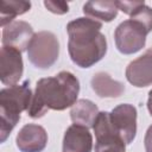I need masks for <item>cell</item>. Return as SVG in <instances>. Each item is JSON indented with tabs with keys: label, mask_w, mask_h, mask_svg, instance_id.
<instances>
[{
	"label": "cell",
	"mask_w": 152,
	"mask_h": 152,
	"mask_svg": "<svg viewBox=\"0 0 152 152\" xmlns=\"http://www.w3.org/2000/svg\"><path fill=\"white\" fill-rule=\"evenodd\" d=\"M102 23L88 17L77 18L66 25L68 51L74 64L90 68L107 52V39L101 32Z\"/></svg>",
	"instance_id": "2"
},
{
	"label": "cell",
	"mask_w": 152,
	"mask_h": 152,
	"mask_svg": "<svg viewBox=\"0 0 152 152\" xmlns=\"http://www.w3.org/2000/svg\"><path fill=\"white\" fill-rule=\"evenodd\" d=\"M127 81L137 88L152 84V48L132 61L126 68Z\"/></svg>",
	"instance_id": "10"
},
{
	"label": "cell",
	"mask_w": 152,
	"mask_h": 152,
	"mask_svg": "<svg viewBox=\"0 0 152 152\" xmlns=\"http://www.w3.org/2000/svg\"><path fill=\"white\" fill-rule=\"evenodd\" d=\"M116 1H88L83 5V13L94 20L112 21L118 15Z\"/></svg>",
	"instance_id": "15"
},
{
	"label": "cell",
	"mask_w": 152,
	"mask_h": 152,
	"mask_svg": "<svg viewBox=\"0 0 152 152\" xmlns=\"http://www.w3.org/2000/svg\"><path fill=\"white\" fill-rule=\"evenodd\" d=\"M17 147L21 152H42L48 144V133L37 124H26L15 138Z\"/></svg>",
	"instance_id": "11"
},
{
	"label": "cell",
	"mask_w": 152,
	"mask_h": 152,
	"mask_svg": "<svg viewBox=\"0 0 152 152\" xmlns=\"http://www.w3.org/2000/svg\"><path fill=\"white\" fill-rule=\"evenodd\" d=\"M93 135L89 128L72 124L64 133L62 152H91Z\"/></svg>",
	"instance_id": "12"
},
{
	"label": "cell",
	"mask_w": 152,
	"mask_h": 152,
	"mask_svg": "<svg viewBox=\"0 0 152 152\" xmlns=\"http://www.w3.org/2000/svg\"><path fill=\"white\" fill-rule=\"evenodd\" d=\"M44 6L55 14H64L69 11V5L65 1H44Z\"/></svg>",
	"instance_id": "17"
},
{
	"label": "cell",
	"mask_w": 152,
	"mask_h": 152,
	"mask_svg": "<svg viewBox=\"0 0 152 152\" xmlns=\"http://www.w3.org/2000/svg\"><path fill=\"white\" fill-rule=\"evenodd\" d=\"M31 2L28 1H14V0H2L1 1V10H0V25L1 27L8 25L10 23L14 21L13 19L18 15H21L30 11Z\"/></svg>",
	"instance_id": "16"
},
{
	"label": "cell",
	"mask_w": 152,
	"mask_h": 152,
	"mask_svg": "<svg viewBox=\"0 0 152 152\" xmlns=\"http://www.w3.org/2000/svg\"><path fill=\"white\" fill-rule=\"evenodd\" d=\"M78 93L80 81L69 71L40 78L37 82L27 115L32 119H39L48 110H64L72 107L77 101Z\"/></svg>",
	"instance_id": "1"
},
{
	"label": "cell",
	"mask_w": 152,
	"mask_h": 152,
	"mask_svg": "<svg viewBox=\"0 0 152 152\" xmlns=\"http://www.w3.org/2000/svg\"><path fill=\"white\" fill-rule=\"evenodd\" d=\"M150 33L147 27L135 19H128L118 25L114 32L116 49L124 55H133L140 51Z\"/></svg>",
	"instance_id": "5"
},
{
	"label": "cell",
	"mask_w": 152,
	"mask_h": 152,
	"mask_svg": "<svg viewBox=\"0 0 152 152\" xmlns=\"http://www.w3.org/2000/svg\"><path fill=\"white\" fill-rule=\"evenodd\" d=\"M147 109L150 112V115L152 116V89L148 93V99H147Z\"/></svg>",
	"instance_id": "19"
},
{
	"label": "cell",
	"mask_w": 152,
	"mask_h": 152,
	"mask_svg": "<svg viewBox=\"0 0 152 152\" xmlns=\"http://www.w3.org/2000/svg\"><path fill=\"white\" fill-rule=\"evenodd\" d=\"M144 146L146 152H152V125L147 128L144 138Z\"/></svg>",
	"instance_id": "18"
},
{
	"label": "cell",
	"mask_w": 152,
	"mask_h": 152,
	"mask_svg": "<svg viewBox=\"0 0 152 152\" xmlns=\"http://www.w3.org/2000/svg\"><path fill=\"white\" fill-rule=\"evenodd\" d=\"M30 81L0 90V141L5 142L20 120V114L30 108L32 101Z\"/></svg>",
	"instance_id": "3"
},
{
	"label": "cell",
	"mask_w": 152,
	"mask_h": 152,
	"mask_svg": "<svg viewBox=\"0 0 152 152\" xmlns=\"http://www.w3.org/2000/svg\"><path fill=\"white\" fill-rule=\"evenodd\" d=\"M91 88L95 94L100 97H119L125 91V84L120 81L113 80L109 74L104 71H99L93 75L90 81Z\"/></svg>",
	"instance_id": "13"
},
{
	"label": "cell",
	"mask_w": 152,
	"mask_h": 152,
	"mask_svg": "<svg viewBox=\"0 0 152 152\" xmlns=\"http://www.w3.org/2000/svg\"><path fill=\"white\" fill-rule=\"evenodd\" d=\"M109 116L116 133L129 145L137 134V108L129 103H121L109 112Z\"/></svg>",
	"instance_id": "6"
},
{
	"label": "cell",
	"mask_w": 152,
	"mask_h": 152,
	"mask_svg": "<svg viewBox=\"0 0 152 152\" xmlns=\"http://www.w3.org/2000/svg\"><path fill=\"white\" fill-rule=\"evenodd\" d=\"M59 55V42L50 31H40L34 33L28 48L27 57L31 64L38 69H49L52 66Z\"/></svg>",
	"instance_id": "4"
},
{
	"label": "cell",
	"mask_w": 152,
	"mask_h": 152,
	"mask_svg": "<svg viewBox=\"0 0 152 152\" xmlns=\"http://www.w3.org/2000/svg\"><path fill=\"white\" fill-rule=\"evenodd\" d=\"M24 72V63L21 52L10 48L1 46L0 51V80L2 84L12 87L21 78Z\"/></svg>",
	"instance_id": "8"
},
{
	"label": "cell",
	"mask_w": 152,
	"mask_h": 152,
	"mask_svg": "<svg viewBox=\"0 0 152 152\" xmlns=\"http://www.w3.org/2000/svg\"><path fill=\"white\" fill-rule=\"evenodd\" d=\"M99 113H100L99 108L93 101L87 99H81L76 101V103L71 107L70 118L74 124L90 128L93 127Z\"/></svg>",
	"instance_id": "14"
},
{
	"label": "cell",
	"mask_w": 152,
	"mask_h": 152,
	"mask_svg": "<svg viewBox=\"0 0 152 152\" xmlns=\"http://www.w3.org/2000/svg\"><path fill=\"white\" fill-rule=\"evenodd\" d=\"M93 129L95 133V152L107 150V148H126V144L116 133L115 128L112 125L109 112H100L94 125Z\"/></svg>",
	"instance_id": "7"
},
{
	"label": "cell",
	"mask_w": 152,
	"mask_h": 152,
	"mask_svg": "<svg viewBox=\"0 0 152 152\" xmlns=\"http://www.w3.org/2000/svg\"><path fill=\"white\" fill-rule=\"evenodd\" d=\"M33 36V28L28 23L23 20H14L2 27L1 43L4 46H10L23 52L27 50Z\"/></svg>",
	"instance_id": "9"
}]
</instances>
